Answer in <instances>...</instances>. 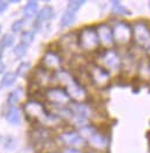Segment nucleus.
<instances>
[{
	"mask_svg": "<svg viewBox=\"0 0 150 153\" xmlns=\"http://www.w3.org/2000/svg\"><path fill=\"white\" fill-rule=\"evenodd\" d=\"M21 39H22V43L29 45L35 39V32L34 31H24L21 36Z\"/></svg>",
	"mask_w": 150,
	"mask_h": 153,
	"instance_id": "obj_25",
	"label": "nucleus"
},
{
	"mask_svg": "<svg viewBox=\"0 0 150 153\" xmlns=\"http://www.w3.org/2000/svg\"><path fill=\"white\" fill-rule=\"evenodd\" d=\"M99 61L102 63V67L105 68L107 71H117L121 67V59L117 51L112 48L105 50L103 53L99 55Z\"/></svg>",
	"mask_w": 150,
	"mask_h": 153,
	"instance_id": "obj_7",
	"label": "nucleus"
},
{
	"mask_svg": "<svg viewBox=\"0 0 150 153\" xmlns=\"http://www.w3.org/2000/svg\"><path fill=\"white\" fill-rule=\"evenodd\" d=\"M21 92H22L21 89H16V90H14V91L10 92L8 94V102L12 104V106L20 100V98H21Z\"/></svg>",
	"mask_w": 150,
	"mask_h": 153,
	"instance_id": "obj_24",
	"label": "nucleus"
},
{
	"mask_svg": "<svg viewBox=\"0 0 150 153\" xmlns=\"http://www.w3.org/2000/svg\"><path fill=\"white\" fill-rule=\"evenodd\" d=\"M15 81H16V74L12 73V71H7L4 74V76L1 78L0 88H9L14 84Z\"/></svg>",
	"mask_w": 150,
	"mask_h": 153,
	"instance_id": "obj_19",
	"label": "nucleus"
},
{
	"mask_svg": "<svg viewBox=\"0 0 150 153\" xmlns=\"http://www.w3.org/2000/svg\"><path fill=\"white\" fill-rule=\"evenodd\" d=\"M133 38L141 50L150 52V28L146 22L139 21L133 25Z\"/></svg>",
	"mask_w": 150,
	"mask_h": 153,
	"instance_id": "obj_4",
	"label": "nucleus"
},
{
	"mask_svg": "<svg viewBox=\"0 0 150 153\" xmlns=\"http://www.w3.org/2000/svg\"><path fill=\"white\" fill-rule=\"evenodd\" d=\"M88 76L92 84L99 89L106 88L111 81L110 73L99 65H90L88 68Z\"/></svg>",
	"mask_w": 150,
	"mask_h": 153,
	"instance_id": "obj_5",
	"label": "nucleus"
},
{
	"mask_svg": "<svg viewBox=\"0 0 150 153\" xmlns=\"http://www.w3.org/2000/svg\"><path fill=\"white\" fill-rule=\"evenodd\" d=\"M8 7V2L7 1H1L0 0V12H4V10H6Z\"/></svg>",
	"mask_w": 150,
	"mask_h": 153,
	"instance_id": "obj_29",
	"label": "nucleus"
},
{
	"mask_svg": "<svg viewBox=\"0 0 150 153\" xmlns=\"http://www.w3.org/2000/svg\"><path fill=\"white\" fill-rule=\"evenodd\" d=\"M26 24V21L23 19H20V20H16L13 24H12V31L13 32H20L22 30V28Z\"/></svg>",
	"mask_w": 150,
	"mask_h": 153,
	"instance_id": "obj_27",
	"label": "nucleus"
},
{
	"mask_svg": "<svg viewBox=\"0 0 150 153\" xmlns=\"http://www.w3.org/2000/svg\"><path fill=\"white\" fill-rule=\"evenodd\" d=\"M148 6H149V8H150V1H149V4H148Z\"/></svg>",
	"mask_w": 150,
	"mask_h": 153,
	"instance_id": "obj_32",
	"label": "nucleus"
},
{
	"mask_svg": "<svg viewBox=\"0 0 150 153\" xmlns=\"http://www.w3.org/2000/svg\"><path fill=\"white\" fill-rule=\"evenodd\" d=\"M112 13L117 15H130V10L119 1H112Z\"/></svg>",
	"mask_w": 150,
	"mask_h": 153,
	"instance_id": "obj_20",
	"label": "nucleus"
},
{
	"mask_svg": "<svg viewBox=\"0 0 150 153\" xmlns=\"http://www.w3.org/2000/svg\"><path fill=\"white\" fill-rule=\"evenodd\" d=\"M42 65H43V68H45L46 70L58 71V70H60V67H61V58L59 56V54H57L56 52L47 51L43 55Z\"/></svg>",
	"mask_w": 150,
	"mask_h": 153,
	"instance_id": "obj_11",
	"label": "nucleus"
},
{
	"mask_svg": "<svg viewBox=\"0 0 150 153\" xmlns=\"http://www.w3.org/2000/svg\"><path fill=\"white\" fill-rule=\"evenodd\" d=\"M23 14L26 17H34L38 14V2L37 1H28L23 8Z\"/></svg>",
	"mask_w": 150,
	"mask_h": 153,
	"instance_id": "obj_17",
	"label": "nucleus"
},
{
	"mask_svg": "<svg viewBox=\"0 0 150 153\" xmlns=\"http://www.w3.org/2000/svg\"><path fill=\"white\" fill-rule=\"evenodd\" d=\"M96 32L99 39V44H102L104 47H107V50L114 45L112 28L107 23H100L99 25H97Z\"/></svg>",
	"mask_w": 150,
	"mask_h": 153,
	"instance_id": "obj_10",
	"label": "nucleus"
},
{
	"mask_svg": "<svg viewBox=\"0 0 150 153\" xmlns=\"http://www.w3.org/2000/svg\"><path fill=\"white\" fill-rule=\"evenodd\" d=\"M113 39L118 45H127L133 38V29L127 22L118 21L112 28Z\"/></svg>",
	"mask_w": 150,
	"mask_h": 153,
	"instance_id": "obj_6",
	"label": "nucleus"
},
{
	"mask_svg": "<svg viewBox=\"0 0 150 153\" xmlns=\"http://www.w3.org/2000/svg\"><path fill=\"white\" fill-rule=\"evenodd\" d=\"M4 70H5V65H4V63L1 62V60H0V74H2Z\"/></svg>",
	"mask_w": 150,
	"mask_h": 153,
	"instance_id": "obj_30",
	"label": "nucleus"
},
{
	"mask_svg": "<svg viewBox=\"0 0 150 153\" xmlns=\"http://www.w3.org/2000/svg\"><path fill=\"white\" fill-rule=\"evenodd\" d=\"M27 50H28V45L27 44H24V43H19L17 45L14 47V54L17 56V58H22L24 54L27 53Z\"/></svg>",
	"mask_w": 150,
	"mask_h": 153,
	"instance_id": "obj_22",
	"label": "nucleus"
},
{
	"mask_svg": "<svg viewBox=\"0 0 150 153\" xmlns=\"http://www.w3.org/2000/svg\"><path fill=\"white\" fill-rule=\"evenodd\" d=\"M45 96L54 106H67L70 101V98L64 88H50Z\"/></svg>",
	"mask_w": 150,
	"mask_h": 153,
	"instance_id": "obj_8",
	"label": "nucleus"
},
{
	"mask_svg": "<svg viewBox=\"0 0 150 153\" xmlns=\"http://www.w3.org/2000/svg\"><path fill=\"white\" fill-rule=\"evenodd\" d=\"M30 63L29 62H22L19 68H17V71H16V76H20V77H24L30 70Z\"/></svg>",
	"mask_w": 150,
	"mask_h": 153,
	"instance_id": "obj_23",
	"label": "nucleus"
},
{
	"mask_svg": "<svg viewBox=\"0 0 150 153\" xmlns=\"http://www.w3.org/2000/svg\"><path fill=\"white\" fill-rule=\"evenodd\" d=\"M13 43H14V37L10 35V33H6V35H4V37H2V42H1V44L4 47H10V46L13 45Z\"/></svg>",
	"mask_w": 150,
	"mask_h": 153,
	"instance_id": "obj_26",
	"label": "nucleus"
},
{
	"mask_svg": "<svg viewBox=\"0 0 150 153\" xmlns=\"http://www.w3.org/2000/svg\"><path fill=\"white\" fill-rule=\"evenodd\" d=\"M0 32H1V27H0Z\"/></svg>",
	"mask_w": 150,
	"mask_h": 153,
	"instance_id": "obj_33",
	"label": "nucleus"
},
{
	"mask_svg": "<svg viewBox=\"0 0 150 153\" xmlns=\"http://www.w3.org/2000/svg\"><path fill=\"white\" fill-rule=\"evenodd\" d=\"M60 45L65 50L73 51L76 47H79V38L75 33H67L60 39Z\"/></svg>",
	"mask_w": 150,
	"mask_h": 153,
	"instance_id": "obj_14",
	"label": "nucleus"
},
{
	"mask_svg": "<svg viewBox=\"0 0 150 153\" xmlns=\"http://www.w3.org/2000/svg\"><path fill=\"white\" fill-rule=\"evenodd\" d=\"M6 120L12 124H19L20 120H21V114L20 111L15 106H10L6 112Z\"/></svg>",
	"mask_w": 150,
	"mask_h": 153,
	"instance_id": "obj_16",
	"label": "nucleus"
},
{
	"mask_svg": "<svg viewBox=\"0 0 150 153\" xmlns=\"http://www.w3.org/2000/svg\"><path fill=\"white\" fill-rule=\"evenodd\" d=\"M23 111L28 119L44 126H51L59 122V116L49 113L44 105L37 100H29L28 102H26L23 106Z\"/></svg>",
	"mask_w": 150,
	"mask_h": 153,
	"instance_id": "obj_2",
	"label": "nucleus"
},
{
	"mask_svg": "<svg viewBox=\"0 0 150 153\" xmlns=\"http://www.w3.org/2000/svg\"><path fill=\"white\" fill-rule=\"evenodd\" d=\"M79 47L83 51L92 52L96 51L99 46V39H98L96 28L92 27H86L79 32Z\"/></svg>",
	"mask_w": 150,
	"mask_h": 153,
	"instance_id": "obj_3",
	"label": "nucleus"
},
{
	"mask_svg": "<svg viewBox=\"0 0 150 153\" xmlns=\"http://www.w3.org/2000/svg\"><path fill=\"white\" fill-rule=\"evenodd\" d=\"M84 4H86L84 0H70V1H68L67 4V10L75 14Z\"/></svg>",
	"mask_w": 150,
	"mask_h": 153,
	"instance_id": "obj_21",
	"label": "nucleus"
},
{
	"mask_svg": "<svg viewBox=\"0 0 150 153\" xmlns=\"http://www.w3.org/2000/svg\"><path fill=\"white\" fill-rule=\"evenodd\" d=\"M54 15V10L51 6H45L43 7L37 14V20H36V25H38L39 23L44 22V21H49L51 20Z\"/></svg>",
	"mask_w": 150,
	"mask_h": 153,
	"instance_id": "obj_15",
	"label": "nucleus"
},
{
	"mask_svg": "<svg viewBox=\"0 0 150 153\" xmlns=\"http://www.w3.org/2000/svg\"><path fill=\"white\" fill-rule=\"evenodd\" d=\"M50 137H51L50 130L44 127L36 128L31 132V138L34 143H38V144H46L47 142H50Z\"/></svg>",
	"mask_w": 150,
	"mask_h": 153,
	"instance_id": "obj_13",
	"label": "nucleus"
},
{
	"mask_svg": "<svg viewBox=\"0 0 150 153\" xmlns=\"http://www.w3.org/2000/svg\"><path fill=\"white\" fill-rule=\"evenodd\" d=\"M56 78L59 82V84L64 86L69 98L74 100L75 102H83L87 99L88 93L83 88V85L70 73H68L67 70L60 69L58 71H56Z\"/></svg>",
	"mask_w": 150,
	"mask_h": 153,
	"instance_id": "obj_1",
	"label": "nucleus"
},
{
	"mask_svg": "<svg viewBox=\"0 0 150 153\" xmlns=\"http://www.w3.org/2000/svg\"><path fill=\"white\" fill-rule=\"evenodd\" d=\"M2 53H4V46L0 43V59H1V56H2Z\"/></svg>",
	"mask_w": 150,
	"mask_h": 153,
	"instance_id": "obj_31",
	"label": "nucleus"
},
{
	"mask_svg": "<svg viewBox=\"0 0 150 153\" xmlns=\"http://www.w3.org/2000/svg\"><path fill=\"white\" fill-rule=\"evenodd\" d=\"M59 140L66 145L67 147H73V149H81L87 144L86 139L80 135V132L76 131H66L59 135Z\"/></svg>",
	"mask_w": 150,
	"mask_h": 153,
	"instance_id": "obj_9",
	"label": "nucleus"
},
{
	"mask_svg": "<svg viewBox=\"0 0 150 153\" xmlns=\"http://www.w3.org/2000/svg\"><path fill=\"white\" fill-rule=\"evenodd\" d=\"M62 153H81L77 149H73V147H66Z\"/></svg>",
	"mask_w": 150,
	"mask_h": 153,
	"instance_id": "obj_28",
	"label": "nucleus"
},
{
	"mask_svg": "<svg viewBox=\"0 0 150 153\" xmlns=\"http://www.w3.org/2000/svg\"><path fill=\"white\" fill-rule=\"evenodd\" d=\"M75 20H76V15H75L74 13L66 10V12L61 15V19H60V27H61V28H67V27L72 25V24L75 22Z\"/></svg>",
	"mask_w": 150,
	"mask_h": 153,
	"instance_id": "obj_18",
	"label": "nucleus"
},
{
	"mask_svg": "<svg viewBox=\"0 0 150 153\" xmlns=\"http://www.w3.org/2000/svg\"><path fill=\"white\" fill-rule=\"evenodd\" d=\"M88 153H94V152H88Z\"/></svg>",
	"mask_w": 150,
	"mask_h": 153,
	"instance_id": "obj_34",
	"label": "nucleus"
},
{
	"mask_svg": "<svg viewBox=\"0 0 150 153\" xmlns=\"http://www.w3.org/2000/svg\"><path fill=\"white\" fill-rule=\"evenodd\" d=\"M51 153H54V152H51Z\"/></svg>",
	"mask_w": 150,
	"mask_h": 153,
	"instance_id": "obj_35",
	"label": "nucleus"
},
{
	"mask_svg": "<svg viewBox=\"0 0 150 153\" xmlns=\"http://www.w3.org/2000/svg\"><path fill=\"white\" fill-rule=\"evenodd\" d=\"M90 145L97 150H104L107 146V138L105 137L103 134L98 132V130H95L89 137L86 139Z\"/></svg>",
	"mask_w": 150,
	"mask_h": 153,
	"instance_id": "obj_12",
	"label": "nucleus"
}]
</instances>
